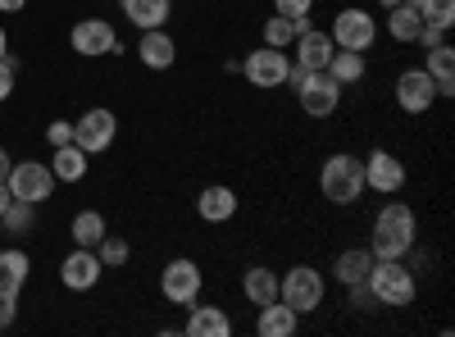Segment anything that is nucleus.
<instances>
[{
    "mask_svg": "<svg viewBox=\"0 0 455 337\" xmlns=\"http://www.w3.org/2000/svg\"><path fill=\"white\" fill-rule=\"evenodd\" d=\"M414 233H419V223H414V210L405 201H387L383 210L373 214V229H369V251L373 260H405L414 251Z\"/></svg>",
    "mask_w": 455,
    "mask_h": 337,
    "instance_id": "1",
    "label": "nucleus"
},
{
    "mask_svg": "<svg viewBox=\"0 0 455 337\" xmlns=\"http://www.w3.org/2000/svg\"><path fill=\"white\" fill-rule=\"evenodd\" d=\"M364 283H369L373 301L383 310H405V306H414V296H419V278H414V269L405 260H373Z\"/></svg>",
    "mask_w": 455,
    "mask_h": 337,
    "instance_id": "2",
    "label": "nucleus"
},
{
    "mask_svg": "<svg viewBox=\"0 0 455 337\" xmlns=\"http://www.w3.org/2000/svg\"><path fill=\"white\" fill-rule=\"evenodd\" d=\"M319 192L332 201V205H355L364 197V164L347 151H337L323 160L319 169Z\"/></svg>",
    "mask_w": 455,
    "mask_h": 337,
    "instance_id": "3",
    "label": "nucleus"
},
{
    "mask_svg": "<svg viewBox=\"0 0 455 337\" xmlns=\"http://www.w3.org/2000/svg\"><path fill=\"white\" fill-rule=\"evenodd\" d=\"M328 296V278L315 269V265H291L283 278H278V301H287L296 315H315Z\"/></svg>",
    "mask_w": 455,
    "mask_h": 337,
    "instance_id": "4",
    "label": "nucleus"
},
{
    "mask_svg": "<svg viewBox=\"0 0 455 337\" xmlns=\"http://www.w3.org/2000/svg\"><path fill=\"white\" fill-rule=\"evenodd\" d=\"M287 87L296 92L300 109H306L310 119H328L332 109L341 105V87H337V83L328 78V73H306V68H291Z\"/></svg>",
    "mask_w": 455,
    "mask_h": 337,
    "instance_id": "5",
    "label": "nucleus"
},
{
    "mask_svg": "<svg viewBox=\"0 0 455 337\" xmlns=\"http://www.w3.org/2000/svg\"><path fill=\"white\" fill-rule=\"evenodd\" d=\"M201 283H205L201 265H196V260H187V255L169 260L164 274H160V292H164V301H169V306H182V310L201 301Z\"/></svg>",
    "mask_w": 455,
    "mask_h": 337,
    "instance_id": "6",
    "label": "nucleus"
},
{
    "mask_svg": "<svg viewBox=\"0 0 455 337\" xmlns=\"http://www.w3.org/2000/svg\"><path fill=\"white\" fill-rule=\"evenodd\" d=\"M328 36H332L337 51H369L378 42V19L369 10H360V5H347V10H337Z\"/></svg>",
    "mask_w": 455,
    "mask_h": 337,
    "instance_id": "7",
    "label": "nucleus"
},
{
    "mask_svg": "<svg viewBox=\"0 0 455 337\" xmlns=\"http://www.w3.org/2000/svg\"><path fill=\"white\" fill-rule=\"evenodd\" d=\"M28 269H32L28 251H14V246L0 251V328H10L14 315H19V296H23Z\"/></svg>",
    "mask_w": 455,
    "mask_h": 337,
    "instance_id": "8",
    "label": "nucleus"
},
{
    "mask_svg": "<svg viewBox=\"0 0 455 337\" xmlns=\"http://www.w3.org/2000/svg\"><path fill=\"white\" fill-rule=\"evenodd\" d=\"M5 187H10L14 201L42 205V201H51V192H55V173H51V164H42V160H19V164H10Z\"/></svg>",
    "mask_w": 455,
    "mask_h": 337,
    "instance_id": "9",
    "label": "nucleus"
},
{
    "mask_svg": "<svg viewBox=\"0 0 455 337\" xmlns=\"http://www.w3.org/2000/svg\"><path fill=\"white\" fill-rule=\"evenodd\" d=\"M242 73H246V83H251V87H264V92L287 87V78H291V55L278 51V46H259V51L246 55Z\"/></svg>",
    "mask_w": 455,
    "mask_h": 337,
    "instance_id": "10",
    "label": "nucleus"
},
{
    "mask_svg": "<svg viewBox=\"0 0 455 337\" xmlns=\"http://www.w3.org/2000/svg\"><path fill=\"white\" fill-rule=\"evenodd\" d=\"M114 132H119L114 109L96 105V109H87V115L73 124V146H83L87 156H100V151H109V146H114Z\"/></svg>",
    "mask_w": 455,
    "mask_h": 337,
    "instance_id": "11",
    "label": "nucleus"
},
{
    "mask_svg": "<svg viewBox=\"0 0 455 337\" xmlns=\"http://www.w3.org/2000/svg\"><path fill=\"white\" fill-rule=\"evenodd\" d=\"M360 164H364V192L396 197L401 187H405V164H401L392 151H383V146H378V151H369Z\"/></svg>",
    "mask_w": 455,
    "mask_h": 337,
    "instance_id": "12",
    "label": "nucleus"
},
{
    "mask_svg": "<svg viewBox=\"0 0 455 337\" xmlns=\"http://www.w3.org/2000/svg\"><path fill=\"white\" fill-rule=\"evenodd\" d=\"M68 46L78 51V55H119L124 46H119V32H114V23H105V19H83V23H73V32H68Z\"/></svg>",
    "mask_w": 455,
    "mask_h": 337,
    "instance_id": "13",
    "label": "nucleus"
},
{
    "mask_svg": "<svg viewBox=\"0 0 455 337\" xmlns=\"http://www.w3.org/2000/svg\"><path fill=\"white\" fill-rule=\"evenodd\" d=\"M437 87L424 68H405L401 78H396V105L405 109V115H428V109L437 105Z\"/></svg>",
    "mask_w": 455,
    "mask_h": 337,
    "instance_id": "14",
    "label": "nucleus"
},
{
    "mask_svg": "<svg viewBox=\"0 0 455 337\" xmlns=\"http://www.w3.org/2000/svg\"><path fill=\"white\" fill-rule=\"evenodd\" d=\"M100 255L92 251V246H78L73 255H64V265H60V283L68 287V292H92L96 283H100Z\"/></svg>",
    "mask_w": 455,
    "mask_h": 337,
    "instance_id": "15",
    "label": "nucleus"
},
{
    "mask_svg": "<svg viewBox=\"0 0 455 337\" xmlns=\"http://www.w3.org/2000/svg\"><path fill=\"white\" fill-rule=\"evenodd\" d=\"M291 51H296V60H291V68H306V73H323L328 68V60H332V36L323 32V28H306L291 42Z\"/></svg>",
    "mask_w": 455,
    "mask_h": 337,
    "instance_id": "16",
    "label": "nucleus"
},
{
    "mask_svg": "<svg viewBox=\"0 0 455 337\" xmlns=\"http://www.w3.org/2000/svg\"><path fill=\"white\" fill-rule=\"evenodd\" d=\"M137 60L146 64V68H173V60H178V46H173V36L164 32V28H146L141 32V42H137Z\"/></svg>",
    "mask_w": 455,
    "mask_h": 337,
    "instance_id": "17",
    "label": "nucleus"
},
{
    "mask_svg": "<svg viewBox=\"0 0 455 337\" xmlns=\"http://www.w3.org/2000/svg\"><path fill=\"white\" fill-rule=\"evenodd\" d=\"M196 214H201L205 223L237 219V192H233V187H223V182H210L205 192L196 197Z\"/></svg>",
    "mask_w": 455,
    "mask_h": 337,
    "instance_id": "18",
    "label": "nucleus"
},
{
    "mask_svg": "<svg viewBox=\"0 0 455 337\" xmlns=\"http://www.w3.org/2000/svg\"><path fill=\"white\" fill-rule=\"evenodd\" d=\"M296 328H300V315H296L287 301L259 306V319H255V333H259V337H296Z\"/></svg>",
    "mask_w": 455,
    "mask_h": 337,
    "instance_id": "19",
    "label": "nucleus"
},
{
    "mask_svg": "<svg viewBox=\"0 0 455 337\" xmlns=\"http://www.w3.org/2000/svg\"><path fill=\"white\" fill-rule=\"evenodd\" d=\"M369 269H373V251L369 246H347L337 260H332V278L341 283V287H351V283H364L369 278Z\"/></svg>",
    "mask_w": 455,
    "mask_h": 337,
    "instance_id": "20",
    "label": "nucleus"
},
{
    "mask_svg": "<svg viewBox=\"0 0 455 337\" xmlns=\"http://www.w3.org/2000/svg\"><path fill=\"white\" fill-rule=\"evenodd\" d=\"M242 296L259 310V306H269V301H278V274L269 269V265H251L246 274H242Z\"/></svg>",
    "mask_w": 455,
    "mask_h": 337,
    "instance_id": "21",
    "label": "nucleus"
},
{
    "mask_svg": "<svg viewBox=\"0 0 455 337\" xmlns=\"http://www.w3.org/2000/svg\"><path fill=\"white\" fill-rule=\"evenodd\" d=\"M187 337H228L233 319L223 315V306H187Z\"/></svg>",
    "mask_w": 455,
    "mask_h": 337,
    "instance_id": "22",
    "label": "nucleus"
},
{
    "mask_svg": "<svg viewBox=\"0 0 455 337\" xmlns=\"http://www.w3.org/2000/svg\"><path fill=\"white\" fill-rule=\"evenodd\" d=\"M306 28H315L310 23V14H274L269 23H264V46H278V51H291V42Z\"/></svg>",
    "mask_w": 455,
    "mask_h": 337,
    "instance_id": "23",
    "label": "nucleus"
},
{
    "mask_svg": "<svg viewBox=\"0 0 455 337\" xmlns=\"http://www.w3.org/2000/svg\"><path fill=\"white\" fill-rule=\"evenodd\" d=\"M424 73L433 78L437 96H455V46H451V42L433 46V51H428V64H424Z\"/></svg>",
    "mask_w": 455,
    "mask_h": 337,
    "instance_id": "24",
    "label": "nucleus"
},
{
    "mask_svg": "<svg viewBox=\"0 0 455 337\" xmlns=\"http://www.w3.org/2000/svg\"><path fill=\"white\" fill-rule=\"evenodd\" d=\"M87 151L83 146H73V141H64V146H55V156H51V173H55V182H83L87 178Z\"/></svg>",
    "mask_w": 455,
    "mask_h": 337,
    "instance_id": "25",
    "label": "nucleus"
},
{
    "mask_svg": "<svg viewBox=\"0 0 455 337\" xmlns=\"http://www.w3.org/2000/svg\"><path fill=\"white\" fill-rule=\"evenodd\" d=\"M124 5V14H128V23L132 28H164L169 23V14H173V0H119Z\"/></svg>",
    "mask_w": 455,
    "mask_h": 337,
    "instance_id": "26",
    "label": "nucleus"
},
{
    "mask_svg": "<svg viewBox=\"0 0 455 337\" xmlns=\"http://www.w3.org/2000/svg\"><path fill=\"white\" fill-rule=\"evenodd\" d=\"M364 51H332V60H328V78L337 83V87H355L360 78H364Z\"/></svg>",
    "mask_w": 455,
    "mask_h": 337,
    "instance_id": "27",
    "label": "nucleus"
},
{
    "mask_svg": "<svg viewBox=\"0 0 455 337\" xmlns=\"http://www.w3.org/2000/svg\"><path fill=\"white\" fill-rule=\"evenodd\" d=\"M419 28H424V19H419V10H414L410 0H401L396 10H387V36H392V42L410 46L414 36H419Z\"/></svg>",
    "mask_w": 455,
    "mask_h": 337,
    "instance_id": "28",
    "label": "nucleus"
},
{
    "mask_svg": "<svg viewBox=\"0 0 455 337\" xmlns=\"http://www.w3.org/2000/svg\"><path fill=\"white\" fill-rule=\"evenodd\" d=\"M0 229H5L10 237H28V233L36 229V205H28V201H10V210L0 214Z\"/></svg>",
    "mask_w": 455,
    "mask_h": 337,
    "instance_id": "29",
    "label": "nucleus"
},
{
    "mask_svg": "<svg viewBox=\"0 0 455 337\" xmlns=\"http://www.w3.org/2000/svg\"><path fill=\"white\" fill-rule=\"evenodd\" d=\"M100 237H105V214H100V210H83V214H73V242L96 251V242H100Z\"/></svg>",
    "mask_w": 455,
    "mask_h": 337,
    "instance_id": "30",
    "label": "nucleus"
},
{
    "mask_svg": "<svg viewBox=\"0 0 455 337\" xmlns=\"http://www.w3.org/2000/svg\"><path fill=\"white\" fill-rule=\"evenodd\" d=\"M424 23H437V28H451L455 23V0H414Z\"/></svg>",
    "mask_w": 455,
    "mask_h": 337,
    "instance_id": "31",
    "label": "nucleus"
},
{
    "mask_svg": "<svg viewBox=\"0 0 455 337\" xmlns=\"http://www.w3.org/2000/svg\"><path fill=\"white\" fill-rule=\"evenodd\" d=\"M96 255H100V265H105V269H119V265H128V242L105 233V237L96 242Z\"/></svg>",
    "mask_w": 455,
    "mask_h": 337,
    "instance_id": "32",
    "label": "nucleus"
},
{
    "mask_svg": "<svg viewBox=\"0 0 455 337\" xmlns=\"http://www.w3.org/2000/svg\"><path fill=\"white\" fill-rule=\"evenodd\" d=\"M347 301H351L355 310H378V301H373L369 283H351V287H347Z\"/></svg>",
    "mask_w": 455,
    "mask_h": 337,
    "instance_id": "33",
    "label": "nucleus"
},
{
    "mask_svg": "<svg viewBox=\"0 0 455 337\" xmlns=\"http://www.w3.org/2000/svg\"><path fill=\"white\" fill-rule=\"evenodd\" d=\"M414 42H419L424 51H433V46H442V42H446V28H437V23H424V28H419V36H414Z\"/></svg>",
    "mask_w": 455,
    "mask_h": 337,
    "instance_id": "34",
    "label": "nucleus"
},
{
    "mask_svg": "<svg viewBox=\"0 0 455 337\" xmlns=\"http://www.w3.org/2000/svg\"><path fill=\"white\" fill-rule=\"evenodd\" d=\"M14 73H19V64L5 55V60H0V100H10V92H14Z\"/></svg>",
    "mask_w": 455,
    "mask_h": 337,
    "instance_id": "35",
    "label": "nucleus"
},
{
    "mask_svg": "<svg viewBox=\"0 0 455 337\" xmlns=\"http://www.w3.org/2000/svg\"><path fill=\"white\" fill-rule=\"evenodd\" d=\"M46 141H51V151H55V146H64V141H73V124H68V119H55V124L46 128Z\"/></svg>",
    "mask_w": 455,
    "mask_h": 337,
    "instance_id": "36",
    "label": "nucleus"
},
{
    "mask_svg": "<svg viewBox=\"0 0 455 337\" xmlns=\"http://www.w3.org/2000/svg\"><path fill=\"white\" fill-rule=\"evenodd\" d=\"M274 10H278V14H310L315 0H274Z\"/></svg>",
    "mask_w": 455,
    "mask_h": 337,
    "instance_id": "37",
    "label": "nucleus"
},
{
    "mask_svg": "<svg viewBox=\"0 0 455 337\" xmlns=\"http://www.w3.org/2000/svg\"><path fill=\"white\" fill-rule=\"evenodd\" d=\"M19 10H28V0H0V14H19Z\"/></svg>",
    "mask_w": 455,
    "mask_h": 337,
    "instance_id": "38",
    "label": "nucleus"
},
{
    "mask_svg": "<svg viewBox=\"0 0 455 337\" xmlns=\"http://www.w3.org/2000/svg\"><path fill=\"white\" fill-rule=\"evenodd\" d=\"M10 164H14V160H10V151H5V146H0V182L10 178Z\"/></svg>",
    "mask_w": 455,
    "mask_h": 337,
    "instance_id": "39",
    "label": "nucleus"
},
{
    "mask_svg": "<svg viewBox=\"0 0 455 337\" xmlns=\"http://www.w3.org/2000/svg\"><path fill=\"white\" fill-rule=\"evenodd\" d=\"M10 201H14V197H10V187H5V182H0V214H5V210H10Z\"/></svg>",
    "mask_w": 455,
    "mask_h": 337,
    "instance_id": "40",
    "label": "nucleus"
},
{
    "mask_svg": "<svg viewBox=\"0 0 455 337\" xmlns=\"http://www.w3.org/2000/svg\"><path fill=\"white\" fill-rule=\"evenodd\" d=\"M10 55V36H5V28H0V60Z\"/></svg>",
    "mask_w": 455,
    "mask_h": 337,
    "instance_id": "41",
    "label": "nucleus"
},
{
    "mask_svg": "<svg viewBox=\"0 0 455 337\" xmlns=\"http://www.w3.org/2000/svg\"><path fill=\"white\" fill-rule=\"evenodd\" d=\"M401 5V0H378V10H396Z\"/></svg>",
    "mask_w": 455,
    "mask_h": 337,
    "instance_id": "42",
    "label": "nucleus"
},
{
    "mask_svg": "<svg viewBox=\"0 0 455 337\" xmlns=\"http://www.w3.org/2000/svg\"><path fill=\"white\" fill-rule=\"evenodd\" d=\"M0 333H5V328H0Z\"/></svg>",
    "mask_w": 455,
    "mask_h": 337,
    "instance_id": "43",
    "label": "nucleus"
},
{
    "mask_svg": "<svg viewBox=\"0 0 455 337\" xmlns=\"http://www.w3.org/2000/svg\"><path fill=\"white\" fill-rule=\"evenodd\" d=\"M410 5H414V0H410Z\"/></svg>",
    "mask_w": 455,
    "mask_h": 337,
    "instance_id": "44",
    "label": "nucleus"
}]
</instances>
